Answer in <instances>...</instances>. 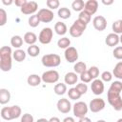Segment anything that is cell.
<instances>
[{"label": "cell", "instance_id": "836d02e7", "mask_svg": "<svg viewBox=\"0 0 122 122\" xmlns=\"http://www.w3.org/2000/svg\"><path fill=\"white\" fill-rule=\"evenodd\" d=\"M91 17H92V15H91L90 13H88L86 10L80 11V12H79V15H78V19L81 20V21H83V22H84L85 24H87V25L90 23Z\"/></svg>", "mask_w": 122, "mask_h": 122}, {"label": "cell", "instance_id": "ba28073f", "mask_svg": "<svg viewBox=\"0 0 122 122\" xmlns=\"http://www.w3.org/2000/svg\"><path fill=\"white\" fill-rule=\"evenodd\" d=\"M52 36H53V30L51 28L47 27V28L42 29V30L40 31V33L38 35V40L41 44L47 45V44L51 43Z\"/></svg>", "mask_w": 122, "mask_h": 122}, {"label": "cell", "instance_id": "ab89813d", "mask_svg": "<svg viewBox=\"0 0 122 122\" xmlns=\"http://www.w3.org/2000/svg\"><path fill=\"white\" fill-rule=\"evenodd\" d=\"M80 79H81L82 83H85V84H86V83H90V82L92 80V76L90 75L88 70H87L86 71H84L83 73L80 74Z\"/></svg>", "mask_w": 122, "mask_h": 122}, {"label": "cell", "instance_id": "277c9868", "mask_svg": "<svg viewBox=\"0 0 122 122\" xmlns=\"http://www.w3.org/2000/svg\"><path fill=\"white\" fill-rule=\"evenodd\" d=\"M42 65L47 68H55L58 67L61 63V58L56 53H49L45 54L41 58Z\"/></svg>", "mask_w": 122, "mask_h": 122}, {"label": "cell", "instance_id": "f6af8a7d", "mask_svg": "<svg viewBox=\"0 0 122 122\" xmlns=\"http://www.w3.org/2000/svg\"><path fill=\"white\" fill-rule=\"evenodd\" d=\"M27 2H28L27 0H15V1H14V4H15L17 7H19V8L21 9Z\"/></svg>", "mask_w": 122, "mask_h": 122}, {"label": "cell", "instance_id": "5b68a950", "mask_svg": "<svg viewBox=\"0 0 122 122\" xmlns=\"http://www.w3.org/2000/svg\"><path fill=\"white\" fill-rule=\"evenodd\" d=\"M86 29H87V24H85L83 21H81L77 18L72 23V25L71 26V28L69 30V32H70L71 36L77 38V37H80L83 34V32L86 30Z\"/></svg>", "mask_w": 122, "mask_h": 122}, {"label": "cell", "instance_id": "4fadbf2b", "mask_svg": "<svg viewBox=\"0 0 122 122\" xmlns=\"http://www.w3.org/2000/svg\"><path fill=\"white\" fill-rule=\"evenodd\" d=\"M92 25L93 28L98 30V31H102L107 28V20L104 16L102 15H97L93 18L92 20Z\"/></svg>", "mask_w": 122, "mask_h": 122}, {"label": "cell", "instance_id": "603a6c76", "mask_svg": "<svg viewBox=\"0 0 122 122\" xmlns=\"http://www.w3.org/2000/svg\"><path fill=\"white\" fill-rule=\"evenodd\" d=\"M26 52L25 51L21 50V49H17L13 51L12 53V57L16 62H23L26 59Z\"/></svg>", "mask_w": 122, "mask_h": 122}, {"label": "cell", "instance_id": "ac0fdd59", "mask_svg": "<svg viewBox=\"0 0 122 122\" xmlns=\"http://www.w3.org/2000/svg\"><path fill=\"white\" fill-rule=\"evenodd\" d=\"M77 80H78V76H77V73H75L74 71L67 72L64 76L65 84H68V85H74L77 83Z\"/></svg>", "mask_w": 122, "mask_h": 122}, {"label": "cell", "instance_id": "3957f363", "mask_svg": "<svg viewBox=\"0 0 122 122\" xmlns=\"http://www.w3.org/2000/svg\"><path fill=\"white\" fill-rule=\"evenodd\" d=\"M107 98L109 104L117 112L122 111V97L120 95V92H112L111 90H108Z\"/></svg>", "mask_w": 122, "mask_h": 122}, {"label": "cell", "instance_id": "2e32d148", "mask_svg": "<svg viewBox=\"0 0 122 122\" xmlns=\"http://www.w3.org/2000/svg\"><path fill=\"white\" fill-rule=\"evenodd\" d=\"M97 9H98V2L96 0H89L85 3L84 10H86L91 15L94 14L97 11Z\"/></svg>", "mask_w": 122, "mask_h": 122}, {"label": "cell", "instance_id": "4316f807", "mask_svg": "<svg viewBox=\"0 0 122 122\" xmlns=\"http://www.w3.org/2000/svg\"><path fill=\"white\" fill-rule=\"evenodd\" d=\"M73 70H74V72L75 73L81 74V73H83L84 71H87V65H86V63H84L82 61L76 62L74 64V66H73Z\"/></svg>", "mask_w": 122, "mask_h": 122}, {"label": "cell", "instance_id": "8d00e7d4", "mask_svg": "<svg viewBox=\"0 0 122 122\" xmlns=\"http://www.w3.org/2000/svg\"><path fill=\"white\" fill-rule=\"evenodd\" d=\"M46 5L50 10H56L60 6V2L58 0H47Z\"/></svg>", "mask_w": 122, "mask_h": 122}, {"label": "cell", "instance_id": "7dc6e473", "mask_svg": "<svg viewBox=\"0 0 122 122\" xmlns=\"http://www.w3.org/2000/svg\"><path fill=\"white\" fill-rule=\"evenodd\" d=\"M102 4L106 5V6H110L112 4H113V0H102Z\"/></svg>", "mask_w": 122, "mask_h": 122}, {"label": "cell", "instance_id": "44dd1931", "mask_svg": "<svg viewBox=\"0 0 122 122\" xmlns=\"http://www.w3.org/2000/svg\"><path fill=\"white\" fill-rule=\"evenodd\" d=\"M42 81V78L41 76H39L38 74H30L28 76L27 78V82L30 86L31 87H36V86H39L40 83Z\"/></svg>", "mask_w": 122, "mask_h": 122}, {"label": "cell", "instance_id": "1f68e13d", "mask_svg": "<svg viewBox=\"0 0 122 122\" xmlns=\"http://www.w3.org/2000/svg\"><path fill=\"white\" fill-rule=\"evenodd\" d=\"M40 22L41 21H40V19H39V17L37 15V13L36 14H33V15H30L29 17V20H28L29 26L31 27V28H36L40 24Z\"/></svg>", "mask_w": 122, "mask_h": 122}, {"label": "cell", "instance_id": "11a10c76", "mask_svg": "<svg viewBox=\"0 0 122 122\" xmlns=\"http://www.w3.org/2000/svg\"><path fill=\"white\" fill-rule=\"evenodd\" d=\"M116 122H122V118H119V119H118Z\"/></svg>", "mask_w": 122, "mask_h": 122}, {"label": "cell", "instance_id": "8992f818", "mask_svg": "<svg viewBox=\"0 0 122 122\" xmlns=\"http://www.w3.org/2000/svg\"><path fill=\"white\" fill-rule=\"evenodd\" d=\"M72 111H73V115L74 116H76L78 118H82V117L86 116V114L89 111V107L85 102L78 101L73 105Z\"/></svg>", "mask_w": 122, "mask_h": 122}, {"label": "cell", "instance_id": "816d5d0a", "mask_svg": "<svg viewBox=\"0 0 122 122\" xmlns=\"http://www.w3.org/2000/svg\"><path fill=\"white\" fill-rule=\"evenodd\" d=\"M36 122H49V120L46 119V118H39Z\"/></svg>", "mask_w": 122, "mask_h": 122}, {"label": "cell", "instance_id": "bcb514c9", "mask_svg": "<svg viewBox=\"0 0 122 122\" xmlns=\"http://www.w3.org/2000/svg\"><path fill=\"white\" fill-rule=\"evenodd\" d=\"M62 122H75V121H74V118H73V117H71V116H67V117H65V118L63 119Z\"/></svg>", "mask_w": 122, "mask_h": 122}, {"label": "cell", "instance_id": "d6986e66", "mask_svg": "<svg viewBox=\"0 0 122 122\" xmlns=\"http://www.w3.org/2000/svg\"><path fill=\"white\" fill-rule=\"evenodd\" d=\"M23 39H24V42L25 43H27L28 45L30 46V45H35V42L37 41V36H36V34L34 32L28 31V32H26L24 34Z\"/></svg>", "mask_w": 122, "mask_h": 122}, {"label": "cell", "instance_id": "f35d334b", "mask_svg": "<svg viewBox=\"0 0 122 122\" xmlns=\"http://www.w3.org/2000/svg\"><path fill=\"white\" fill-rule=\"evenodd\" d=\"M112 55L115 59L122 60V46L115 47L114 50L112 51Z\"/></svg>", "mask_w": 122, "mask_h": 122}, {"label": "cell", "instance_id": "c3c4849f", "mask_svg": "<svg viewBox=\"0 0 122 122\" xmlns=\"http://www.w3.org/2000/svg\"><path fill=\"white\" fill-rule=\"evenodd\" d=\"M78 122H92L91 121V119L89 118V117H87V116H85V117H82V118H79V121Z\"/></svg>", "mask_w": 122, "mask_h": 122}, {"label": "cell", "instance_id": "db71d44e", "mask_svg": "<svg viewBox=\"0 0 122 122\" xmlns=\"http://www.w3.org/2000/svg\"><path fill=\"white\" fill-rule=\"evenodd\" d=\"M119 40H120V42H121V44H122V34L119 36Z\"/></svg>", "mask_w": 122, "mask_h": 122}, {"label": "cell", "instance_id": "52a82bcc", "mask_svg": "<svg viewBox=\"0 0 122 122\" xmlns=\"http://www.w3.org/2000/svg\"><path fill=\"white\" fill-rule=\"evenodd\" d=\"M41 78L42 81L46 84H54L59 80V73L55 70H50L43 72Z\"/></svg>", "mask_w": 122, "mask_h": 122}, {"label": "cell", "instance_id": "9a60e30c", "mask_svg": "<svg viewBox=\"0 0 122 122\" xmlns=\"http://www.w3.org/2000/svg\"><path fill=\"white\" fill-rule=\"evenodd\" d=\"M91 90L93 94L100 95L104 92V83L101 79H94L91 84Z\"/></svg>", "mask_w": 122, "mask_h": 122}, {"label": "cell", "instance_id": "d590c367", "mask_svg": "<svg viewBox=\"0 0 122 122\" xmlns=\"http://www.w3.org/2000/svg\"><path fill=\"white\" fill-rule=\"evenodd\" d=\"M109 90H111L112 92H120L121 93V92H122V82L121 81H118V80L112 82L111 84Z\"/></svg>", "mask_w": 122, "mask_h": 122}, {"label": "cell", "instance_id": "7c38bea8", "mask_svg": "<svg viewBox=\"0 0 122 122\" xmlns=\"http://www.w3.org/2000/svg\"><path fill=\"white\" fill-rule=\"evenodd\" d=\"M65 59L69 63H74L78 59V51L74 47H69L68 49L65 50L64 52Z\"/></svg>", "mask_w": 122, "mask_h": 122}, {"label": "cell", "instance_id": "7a4b0ae2", "mask_svg": "<svg viewBox=\"0 0 122 122\" xmlns=\"http://www.w3.org/2000/svg\"><path fill=\"white\" fill-rule=\"evenodd\" d=\"M22 110L18 105H13L10 107H3L1 109L0 114L1 117L5 120H12L16 119L21 115Z\"/></svg>", "mask_w": 122, "mask_h": 122}, {"label": "cell", "instance_id": "d6a6232c", "mask_svg": "<svg viewBox=\"0 0 122 122\" xmlns=\"http://www.w3.org/2000/svg\"><path fill=\"white\" fill-rule=\"evenodd\" d=\"M112 29L113 30V33L122 34V19L114 21L112 23Z\"/></svg>", "mask_w": 122, "mask_h": 122}, {"label": "cell", "instance_id": "4dcf8cb0", "mask_svg": "<svg viewBox=\"0 0 122 122\" xmlns=\"http://www.w3.org/2000/svg\"><path fill=\"white\" fill-rule=\"evenodd\" d=\"M57 46L60 49H68L69 47H71V40L68 37L63 36L57 41Z\"/></svg>", "mask_w": 122, "mask_h": 122}, {"label": "cell", "instance_id": "f1b7e54d", "mask_svg": "<svg viewBox=\"0 0 122 122\" xmlns=\"http://www.w3.org/2000/svg\"><path fill=\"white\" fill-rule=\"evenodd\" d=\"M27 52L30 56L31 57H36L38 56V54L40 53V48L36 45H30L28 47V50H27Z\"/></svg>", "mask_w": 122, "mask_h": 122}, {"label": "cell", "instance_id": "484cf974", "mask_svg": "<svg viewBox=\"0 0 122 122\" xmlns=\"http://www.w3.org/2000/svg\"><path fill=\"white\" fill-rule=\"evenodd\" d=\"M57 14H58V16H59L61 19H68V18L71 17V12L70 9H68V8H66V7H63V8H59V9H58Z\"/></svg>", "mask_w": 122, "mask_h": 122}, {"label": "cell", "instance_id": "f546056e", "mask_svg": "<svg viewBox=\"0 0 122 122\" xmlns=\"http://www.w3.org/2000/svg\"><path fill=\"white\" fill-rule=\"evenodd\" d=\"M71 8L75 11H82L85 8V3L83 0H74L71 3Z\"/></svg>", "mask_w": 122, "mask_h": 122}, {"label": "cell", "instance_id": "9c48e42d", "mask_svg": "<svg viewBox=\"0 0 122 122\" xmlns=\"http://www.w3.org/2000/svg\"><path fill=\"white\" fill-rule=\"evenodd\" d=\"M106 106V103L104 101V99L96 97L91 100L90 105H89V109L92 112H101Z\"/></svg>", "mask_w": 122, "mask_h": 122}, {"label": "cell", "instance_id": "b9f144b4", "mask_svg": "<svg viewBox=\"0 0 122 122\" xmlns=\"http://www.w3.org/2000/svg\"><path fill=\"white\" fill-rule=\"evenodd\" d=\"M112 73L111 71H105L102 72V74H101V80L102 81L110 82V81H112Z\"/></svg>", "mask_w": 122, "mask_h": 122}, {"label": "cell", "instance_id": "7402d4cb", "mask_svg": "<svg viewBox=\"0 0 122 122\" xmlns=\"http://www.w3.org/2000/svg\"><path fill=\"white\" fill-rule=\"evenodd\" d=\"M54 31L58 35H65L68 31V28L65 23L59 21V22H56L54 25Z\"/></svg>", "mask_w": 122, "mask_h": 122}, {"label": "cell", "instance_id": "30bf717a", "mask_svg": "<svg viewBox=\"0 0 122 122\" xmlns=\"http://www.w3.org/2000/svg\"><path fill=\"white\" fill-rule=\"evenodd\" d=\"M37 15H38L40 21L43 22V23H50L53 20V17H54L53 11L50 9H41V10H39Z\"/></svg>", "mask_w": 122, "mask_h": 122}, {"label": "cell", "instance_id": "e0dca14e", "mask_svg": "<svg viewBox=\"0 0 122 122\" xmlns=\"http://www.w3.org/2000/svg\"><path fill=\"white\" fill-rule=\"evenodd\" d=\"M119 42H120V40H119V36H118V34L113 33V32L109 33V34L107 35L106 39H105V43H106V45L109 46V47H114V46H117Z\"/></svg>", "mask_w": 122, "mask_h": 122}, {"label": "cell", "instance_id": "e575fe53", "mask_svg": "<svg viewBox=\"0 0 122 122\" xmlns=\"http://www.w3.org/2000/svg\"><path fill=\"white\" fill-rule=\"evenodd\" d=\"M68 95L72 100H77V99H79L81 97V93L75 88H71L69 90V92H68Z\"/></svg>", "mask_w": 122, "mask_h": 122}, {"label": "cell", "instance_id": "7bdbcfd3", "mask_svg": "<svg viewBox=\"0 0 122 122\" xmlns=\"http://www.w3.org/2000/svg\"><path fill=\"white\" fill-rule=\"evenodd\" d=\"M74 88L81 93V95L85 94V93L87 92V91H88V86H87V84H85V83H79V84H77L76 87H74Z\"/></svg>", "mask_w": 122, "mask_h": 122}, {"label": "cell", "instance_id": "ee69618b", "mask_svg": "<svg viewBox=\"0 0 122 122\" xmlns=\"http://www.w3.org/2000/svg\"><path fill=\"white\" fill-rule=\"evenodd\" d=\"M20 122H34V119H33V116L30 114V113H24L21 117V120Z\"/></svg>", "mask_w": 122, "mask_h": 122}, {"label": "cell", "instance_id": "6da1fadb", "mask_svg": "<svg viewBox=\"0 0 122 122\" xmlns=\"http://www.w3.org/2000/svg\"><path fill=\"white\" fill-rule=\"evenodd\" d=\"M12 51L9 46H3L0 49V69L3 71H10L12 67Z\"/></svg>", "mask_w": 122, "mask_h": 122}, {"label": "cell", "instance_id": "5bb4252c", "mask_svg": "<svg viewBox=\"0 0 122 122\" xmlns=\"http://www.w3.org/2000/svg\"><path fill=\"white\" fill-rule=\"evenodd\" d=\"M56 107H57V110L61 113H68L71 110V102L67 98H61V99H59L57 101Z\"/></svg>", "mask_w": 122, "mask_h": 122}, {"label": "cell", "instance_id": "8fae6325", "mask_svg": "<svg viewBox=\"0 0 122 122\" xmlns=\"http://www.w3.org/2000/svg\"><path fill=\"white\" fill-rule=\"evenodd\" d=\"M38 10V4L35 2V1H28L21 9V12L23 14H26V15H29V14H34V12Z\"/></svg>", "mask_w": 122, "mask_h": 122}, {"label": "cell", "instance_id": "d4e9b609", "mask_svg": "<svg viewBox=\"0 0 122 122\" xmlns=\"http://www.w3.org/2000/svg\"><path fill=\"white\" fill-rule=\"evenodd\" d=\"M53 91L57 95H63L67 92V85L65 83H57L53 87Z\"/></svg>", "mask_w": 122, "mask_h": 122}, {"label": "cell", "instance_id": "f907efd6", "mask_svg": "<svg viewBox=\"0 0 122 122\" xmlns=\"http://www.w3.org/2000/svg\"><path fill=\"white\" fill-rule=\"evenodd\" d=\"M2 3H3L4 5H10V4H12V3H13V1H12V0H9V1L2 0Z\"/></svg>", "mask_w": 122, "mask_h": 122}, {"label": "cell", "instance_id": "f5cc1de1", "mask_svg": "<svg viewBox=\"0 0 122 122\" xmlns=\"http://www.w3.org/2000/svg\"><path fill=\"white\" fill-rule=\"evenodd\" d=\"M96 122H106L105 120H103V119H99V120H97Z\"/></svg>", "mask_w": 122, "mask_h": 122}, {"label": "cell", "instance_id": "83f0119b", "mask_svg": "<svg viewBox=\"0 0 122 122\" xmlns=\"http://www.w3.org/2000/svg\"><path fill=\"white\" fill-rule=\"evenodd\" d=\"M112 75L117 79H122V61L118 62L114 66L112 70Z\"/></svg>", "mask_w": 122, "mask_h": 122}, {"label": "cell", "instance_id": "60d3db41", "mask_svg": "<svg viewBox=\"0 0 122 122\" xmlns=\"http://www.w3.org/2000/svg\"><path fill=\"white\" fill-rule=\"evenodd\" d=\"M8 15L4 9H0V26H4L7 23Z\"/></svg>", "mask_w": 122, "mask_h": 122}, {"label": "cell", "instance_id": "74e56055", "mask_svg": "<svg viewBox=\"0 0 122 122\" xmlns=\"http://www.w3.org/2000/svg\"><path fill=\"white\" fill-rule=\"evenodd\" d=\"M90 75L92 76V78L94 80V79H97V77L99 76V69L96 67V66H92L89 70H88Z\"/></svg>", "mask_w": 122, "mask_h": 122}, {"label": "cell", "instance_id": "cb8c5ba5", "mask_svg": "<svg viewBox=\"0 0 122 122\" xmlns=\"http://www.w3.org/2000/svg\"><path fill=\"white\" fill-rule=\"evenodd\" d=\"M23 38L20 36V35H13L11 38H10V45L15 48L16 50L17 49H20L21 46L23 45Z\"/></svg>", "mask_w": 122, "mask_h": 122}, {"label": "cell", "instance_id": "681fc988", "mask_svg": "<svg viewBox=\"0 0 122 122\" xmlns=\"http://www.w3.org/2000/svg\"><path fill=\"white\" fill-rule=\"evenodd\" d=\"M49 122H61V121H60V119H59L58 117L53 116V117H51V118L49 119Z\"/></svg>", "mask_w": 122, "mask_h": 122}, {"label": "cell", "instance_id": "ffe728a7", "mask_svg": "<svg viewBox=\"0 0 122 122\" xmlns=\"http://www.w3.org/2000/svg\"><path fill=\"white\" fill-rule=\"evenodd\" d=\"M10 100V92L7 89H0V104L5 105L9 103Z\"/></svg>", "mask_w": 122, "mask_h": 122}]
</instances>
